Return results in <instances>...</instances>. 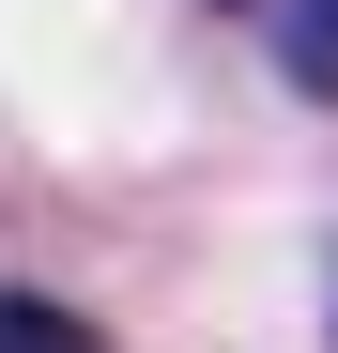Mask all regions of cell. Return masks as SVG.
I'll return each instance as SVG.
<instances>
[{
	"mask_svg": "<svg viewBox=\"0 0 338 353\" xmlns=\"http://www.w3.org/2000/svg\"><path fill=\"white\" fill-rule=\"evenodd\" d=\"M0 353H92V323L46 307V292H0Z\"/></svg>",
	"mask_w": 338,
	"mask_h": 353,
	"instance_id": "2",
	"label": "cell"
},
{
	"mask_svg": "<svg viewBox=\"0 0 338 353\" xmlns=\"http://www.w3.org/2000/svg\"><path fill=\"white\" fill-rule=\"evenodd\" d=\"M261 46L308 108H338V0H261Z\"/></svg>",
	"mask_w": 338,
	"mask_h": 353,
	"instance_id": "1",
	"label": "cell"
}]
</instances>
